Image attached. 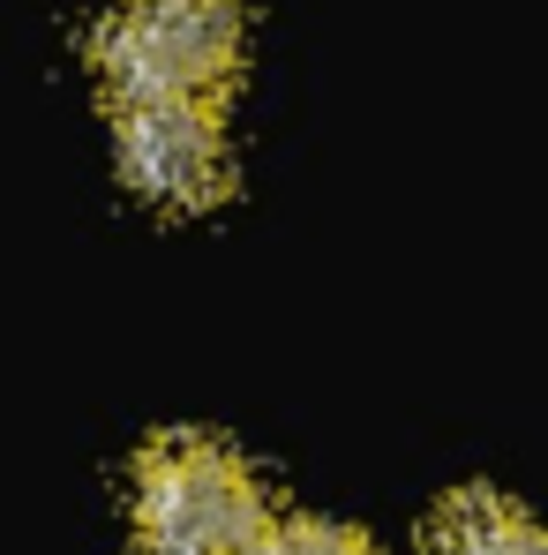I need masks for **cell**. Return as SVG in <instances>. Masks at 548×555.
Masks as SVG:
<instances>
[{"instance_id": "obj_1", "label": "cell", "mask_w": 548, "mask_h": 555, "mask_svg": "<svg viewBox=\"0 0 548 555\" xmlns=\"http://www.w3.org/2000/svg\"><path fill=\"white\" fill-rule=\"evenodd\" d=\"M271 533L264 480L211 436H158L136 459V548L143 555H256Z\"/></svg>"}, {"instance_id": "obj_4", "label": "cell", "mask_w": 548, "mask_h": 555, "mask_svg": "<svg viewBox=\"0 0 548 555\" xmlns=\"http://www.w3.org/2000/svg\"><path fill=\"white\" fill-rule=\"evenodd\" d=\"M429 555H541V526L496 488H458L429 518Z\"/></svg>"}, {"instance_id": "obj_5", "label": "cell", "mask_w": 548, "mask_h": 555, "mask_svg": "<svg viewBox=\"0 0 548 555\" xmlns=\"http://www.w3.org/2000/svg\"><path fill=\"white\" fill-rule=\"evenodd\" d=\"M256 555H375V541L354 526H331V518H271Z\"/></svg>"}, {"instance_id": "obj_3", "label": "cell", "mask_w": 548, "mask_h": 555, "mask_svg": "<svg viewBox=\"0 0 548 555\" xmlns=\"http://www.w3.org/2000/svg\"><path fill=\"white\" fill-rule=\"evenodd\" d=\"M113 151H120V181L136 188L143 203H158V210H211L233 188L218 105H188V98L120 105Z\"/></svg>"}, {"instance_id": "obj_2", "label": "cell", "mask_w": 548, "mask_h": 555, "mask_svg": "<svg viewBox=\"0 0 548 555\" xmlns=\"http://www.w3.org/2000/svg\"><path fill=\"white\" fill-rule=\"evenodd\" d=\"M241 68V0H113L98 23V76L113 105L211 98Z\"/></svg>"}]
</instances>
